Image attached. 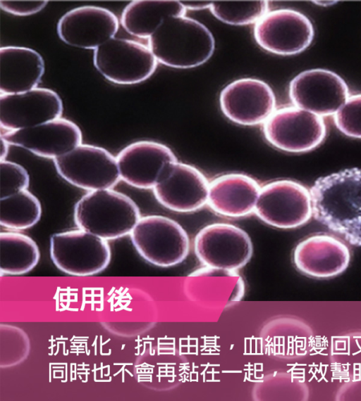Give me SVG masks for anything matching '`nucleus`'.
<instances>
[{
	"label": "nucleus",
	"mask_w": 361,
	"mask_h": 401,
	"mask_svg": "<svg viewBox=\"0 0 361 401\" xmlns=\"http://www.w3.org/2000/svg\"><path fill=\"white\" fill-rule=\"evenodd\" d=\"M310 194L314 219L350 244L361 246V170L320 177Z\"/></svg>",
	"instance_id": "1"
},
{
	"label": "nucleus",
	"mask_w": 361,
	"mask_h": 401,
	"mask_svg": "<svg viewBox=\"0 0 361 401\" xmlns=\"http://www.w3.org/2000/svg\"><path fill=\"white\" fill-rule=\"evenodd\" d=\"M157 61L176 68H190L207 61L214 51L208 28L185 16L166 18L148 39Z\"/></svg>",
	"instance_id": "2"
},
{
	"label": "nucleus",
	"mask_w": 361,
	"mask_h": 401,
	"mask_svg": "<svg viewBox=\"0 0 361 401\" xmlns=\"http://www.w3.org/2000/svg\"><path fill=\"white\" fill-rule=\"evenodd\" d=\"M73 217L80 229L107 241L130 234L141 217L130 197L109 189L92 191L81 197Z\"/></svg>",
	"instance_id": "3"
},
{
	"label": "nucleus",
	"mask_w": 361,
	"mask_h": 401,
	"mask_svg": "<svg viewBox=\"0 0 361 401\" xmlns=\"http://www.w3.org/2000/svg\"><path fill=\"white\" fill-rule=\"evenodd\" d=\"M139 255L149 263L169 267L181 263L189 254L190 239L176 221L162 215L140 217L130 234Z\"/></svg>",
	"instance_id": "4"
},
{
	"label": "nucleus",
	"mask_w": 361,
	"mask_h": 401,
	"mask_svg": "<svg viewBox=\"0 0 361 401\" xmlns=\"http://www.w3.org/2000/svg\"><path fill=\"white\" fill-rule=\"evenodd\" d=\"M195 253L210 269L233 272L251 259L253 246L243 229L228 223H213L202 228L194 240Z\"/></svg>",
	"instance_id": "5"
},
{
	"label": "nucleus",
	"mask_w": 361,
	"mask_h": 401,
	"mask_svg": "<svg viewBox=\"0 0 361 401\" xmlns=\"http://www.w3.org/2000/svg\"><path fill=\"white\" fill-rule=\"evenodd\" d=\"M50 256L63 272L86 276L105 269L110 263L111 253L106 240L79 229L53 234Z\"/></svg>",
	"instance_id": "6"
},
{
	"label": "nucleus",
	"mask_w": 361,
	"mask_h": 401,
	"mask_svg": "<svg viewBox=\"0 0 361 401\" xmlns=\"http://www.w3.org/2000/svg\"><path fill=\"white\" fill-rule=\"evenodd\" d=\"M255 212L266 224L279 229H294L312 215L310 191L290 179L270 182L261 188Z\"/></svg>",
	"instance_id": "7"
},
{
	"label": "nucleus",
	"mask_w": 361,
	"mask_h": 401,
	"mask_svg": "<svg viewBox=\"0 0 361 401\" xmlns=\"http://www.w3.org/2000/svg\"><path fill=\"white\" fill-rule=\"evenodd\" d=\"M94 65L109 81L134 84L148 79L157 61L149 47L133 40L113 37L94 52Z\"/></svg>",
	"instance_id": "8"
},
{
	"label": "nucleus",
	"mask_w": 361,
	"mask_h": 401,
	"mask_svg": "<svg viewBox=\"0 0 361 401\" xmlns=\"http://www.w3.org/2000/svg\"><path fill=\"white\" fill-rule=\"evenodd\" d=\"M54 163L63 179L90 191L112 189L121 179L116 158L94 145L81 144Z\"/></svg>",
	"instance_id": "9"
},
{
	"label": "nucleus",
	"mask_w": 361,
	"mask_h": 401,
	"mask_svg": "<svg viewBox=\"0 0 361 401\" xmlns=\"http://www.w3.org/2000/svg\"><path fill=\"white\" fill-rule=\"evenodd\" d=\"M263 133L275 148L302 153L322 143L326 127L322 116L297 107H287L274 111L265 121Z\"/></svg>",
	"instance_id": "10"
},
{
	"label": "nucleus",
	"mask_w": 361,
	"mask_h": 401,
	"mask_svg": "<svg viewBox=\"0 0 361 401\" xmlns=\"http://www.w3.org/2000/svg\"><path fill=\"white\" fill-rule=\"evenodd\" d=\"M257 44L270 53L290 56L306 49L314 37L310 20L290 8L277 9L265 14L254 27Z\"/></svg>",
	"instance_id": "11"
},
{
	"label": "nucleus",
	"mask_w": 361,
	"mask_h": 401,
	"mask_svg": "<svg viewBox=\"0 0 361 401\" xmlns=\"http://www.w3.org/2000/svg\"><path fill=\"white\" fill-rule=\"evenodd\" d=\"M209 189L207 177L198 169L177 160L164 167L152 190L165 208L191 212L207 204Z\"/></svg>",
	"instance_id": "12"
},
{
	"label": "nucleus",
	"mask_w": 361,
	"mask_h": 401,
	"mask_svg": "<svg viewBox=\"0 0 361 401\" xmlns=\"http://www.w3.org/2000/svg\"><path fill=\"white\" fill-rule=\"evenodd\" d=\"M348 94L344 79L326 69L305 70L296 75L289 85L293 103L319 116L335 114L345 103Z\"/></svg>",
	"instance_id": "13"
},
{
	"label": "nucleus",
	"mask_w": 361,
	"mask_h": 401,
	"mask_svg": "<svg viewBox=\"0 0 361 401\" xmlns=\"http://www.w3.org/2000/svg\"><path fill=\"white\" fill-rule=\"evenodd\" d=\"M219 103L222 113L231 121L252 126L264 123L274 113L276 98L268 84L247 77L226 85L221 91Z\"/></svg>",
	"instance_id": "14"
},
{
	"label": "nucleus",
	"mask_w": 361,
	"mask_h": 401,
	"mask_svg": "<svg viewBox=\"0 0 361 401\" xmlns=\"http://www.w3.org/2000/svg\"><path fill=\"white\" fill-rule=\"evenodd\" d=\"M62 113L61 98L47 88L0 95V125L6 132L35 127L60 118Z\"/></svg>",
	"instance_id": "15"
},
{
	"label": "nucleus",
	"mask_w": 361,
	"mask_h": 401,
	"mask_svg": "<svg viewBox=\"0 0 361 401\" xmlns=\"http://www.w3.org/2000/svg\"><path fill=\"white\" fill-rule=\"evenodd\" d=\"M118 26V20L111 11L84 6L68 11L59 19L57 33L70 46L95 50L114 37Z\"/></svg>",
	"instance_id": "16"
},
{
	"label": "nucleus",
	"mask_w": 361,
	"mask_h": 401,
	"mask_svg": "<svg viewBox=\"0 0 361 401\" xmlns=\"http://www.w3.org/2000/svg\"><path fill=\"white\" fill-rule=\"evenodd\" d=\"M1 136L11 145L53 160L80 145L82 138L76 124L61 117L29 128L5 132Z\"/></svg>",
	"instance_id": "17"
},
{
	"label": "nucleus",
	"mask_w": 361,
	"mask_h": 401,
	"mask_svg": "<svg viewBox=\"0 0 361 401\" xmlns=\"http://www.w3.org/2000/svg\"><path fill=\"white\" fill-rule=\"evenodd\" d=\"M177 160L170 148L152 141L132 143L116 156L121 179L140 189H153L164 167Z\"/></svg>",
	"instance_id": "18"
},
{
	"label": "nucleus",
	"mask_w": 361,
	"mask_h": 401,
	"mask_svg": "<svg viewBox=\"0 0 361 401\" xmlns=\"http://www.w3.org/2000/svg\"><path fill=\"white\" fill-rule=\"evenodd\" d=\"M350 255L347 246L327 234L311 236L300 241L293 252L296 268L305 275L329 278L342 273L348 266Z\"/></svg>",
	"instance_id": "19"
},
{
	"label": "nucleus",
	"mask_w": 361,
	"mask_h": 401,
	"mask_svg": "<svg viewBox=\"0 0 361 401\" xmlns=\"http://www.w3.org/2000/svg\"><path fill=\"white\" fill-rule=\"evenodd\" d=\"M260 190L257 182L248 175L226 174L209 184L207 204L221 215L247 216L255 212Z\"/></svg>",
	"instance_id": "20"
},
{
	"label": "nucleus",
	"mask_w": 361,
	"mask_h": 401,
	"mask_svg": "<svg viewBox=\"0 0 361 401\" xmlns=\"http://www.w3.org/2000/svg\"><path fill=\"white\" fill-rule=\"evenodd\" d=\"M44 72V60L36 51L20 46L0 49L1 94H21L37 88Z\"/></svg>",
	"instance_id": "21"
},
{
	"label": "nucleus",
	"mask_w": 361,
	"mask_h": 401,
	"mask_svg": "<svg viewBox=\"0 0 361 401\" xmlns=\"http://www.w3.org/2000/svg\"><path fill=\"white\" fill-rule=\"evenodd\" d=\"M186 10L180 1L135 0L123 9L121 23L130 34L149 39L166 18L185 16Z\"/></svg>",
	"instance_id": "22"
},
{
	"label": "nucleus",
	"mask_w": 361,
	"mask_h": 401,
	"mask_svg": "<svg viewBox=\"0 0 361 401\" xmlns=\"http://www.w3.org/2000/svg\"><path fill=\"white\" fill-rule=\"evenodd\" d=\"M40 254L37 243L23 234L4 231L0 234V272L20 275L31 271Z\"/></svg>",
	"instance_id": "23"
},
{
	"label": "nucleus",
	"mask_w": 361,
	"mask_h": 401,
	"mask_svg": "<svg viewBox=\"0 0 361 401\" xmlns=\"http://www.w3.org/2000/svg\"><path fill=\"white\" fill-rule=\"evenodd\" d=\"M42 206L39 199L29 191L23 190L1 198L0 224L11 229H26L39 220Z\"/></svg>",
	"instance_id": "24"
},
{
	"label": "nucleus",
	"mask_w": 361,
	"mask_h": 401,
	"mask_svg": "<svg viewBox=\"0 0 361 401\" xmlns=\"http://www.w3.org/2000/svg\"><path fill=\"white\" fill-rule=\"evenodd\" d=\"M219 20L232 25L257 23L268 13L269 1H212L209 8Z\"/></svg>",
	"instance_id": "25"
},
{
	"label": "nucleus",
	"mask_w": 361,
	"mask_h": 401,
	"mask_svg": "<svg viewBox=\"0 0 361 401\" xmlns=\"http://www.w3.org/2000/svg\"><path fill=\"white\" fill-rule=\"evenodd\" d=\"M334 115L335 124L342 133L361 139V94L348 97Z\"/></svg>",
	"instance_id": "26"
},
{
	"label": "nucleus",
	"mask_w": 361,
	"mask_h": 401,
	"mask_svg": "<svg viewBox=\"0 0 361 401\" xmlns=\"http://www.w3.org/2000/svg\"><path fill=\"white\" fill-rule=\"evenodd\" d=\"M0 198H4L26 190L30 176L22 165L6 160H0Z\"/></svg>",
	"instance_id": "27"
},
{
	"label": "nucleus",
	"mask_w": 361,
	"mask_h": 401,
	"mask_svg": "<svg viewBox=\"0 0 361 401\" xmlns=\"http://www.w3.org/2000/svg\"><path fill=\"white\" fill-rule=\"evenodd\" d=\"M4 326L6 342L5 344L1 343V346H12V348L4 358L1 359V361L6 359L1 364L2 367L13 366L21 362L27 357L30 350L29 338L23 331L13 326L6 325Z\"/></svg>",
	"instance_id": "28"
},
{
	"label": "nucleus",
	"mask_w": 361,
	"mask_h": 401,
	"mask_svg": "<svg viewBox=\"0 0 361 401\" xmlns=\"http://www.w3.org/2000/svg\"><path fill=\"white\" fill-rule=\"evenodd\" d=\"M47 1H13L1 0V9L14 15L25 16L42 11Z\"/></svg>",
	"instance_id": "29"
},
{
	"label": "nucleus",
	"mask_w": 361,
	"mask_h": 401,
	"mask_svg": "<svg viewBox=\"0 0 361 401\" xmlns=\"http://www.w3.org/2000/svg\"><path fill=\"white\" fill-rule=\"evenodd\" d=\"M186 9L203 10L209 8L212 1H180Z\"/></svg>",
	"instance_id": "30"
},
{
	"label": "nucleus",
	"mask_w": 361,
	"mask_h": 401,
	"mask_svg": "<svg viewBox=\"0 0 361 401\" xmlns=\"http://www.w3.org/2000/svg\"><path fill=\"white\" fill-rule=\"evenodd\" d=\"M9 144L1 136L0 139V160H4L8 153Z\"/></svg>",
	"instance_id": "31"
}]
</instances>
